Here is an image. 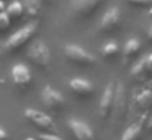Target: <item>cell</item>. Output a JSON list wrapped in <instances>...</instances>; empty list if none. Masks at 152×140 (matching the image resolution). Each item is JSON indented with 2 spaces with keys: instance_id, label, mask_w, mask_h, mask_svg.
<instances>
[{
  "instance_id": "obj_25",
  "label": "cell",
  "mask_w": 152,
  "mask_h": 140,
  "mask_svg": "<svg viewBox=\"0 0 152 140\" xmlns=\"http://www.w3.org/2000/svg\"><path fill=\"white\" fill-rule=\"evenodd\" d=\"M5 10V2L4 0H0V12H4Z\"/></svg>"
},
{
  "instance_id": "obj_24",
  "label": "cell",
  "mask_w": 152,
  "mask_h": 140,
  "mask_svg": "<svg viewBox=\"0 0 152 140\" xmlns=\"http://www.w3.org/2000/svg\"><path fill=\"white\" fill-rule=\"evenodd\" d=\"M147 41L152 42V23H151V26H149V29H147Z\"/></svg>"
},
{
  "instance_id": "obj_15",
  "label": "cell",
  "mask_w": 152,
  "mask_h": 140,
  "mask_svg": "<svg viewBox=\"0 0 152 140\" xmlns=\"http://www.w3.org/2000/svg\"><path fill=\"white\" fill-rule=\"evenodd\" d=\"M5 13L8 15L10 21H20V20H23V16H25L23 3L18 2V0H15V2H12L10 5L5 8Z\"/></svg>"
},
{
  "instance_id": "obj_11",
  "label": "cell",
  "mask_w": 152,
  "mask_h": 140,
  "mask_svg": "<svg viewBox=\"0 0 152 140\" xmlns=\"http://www.w3.org/2000/svg\"><path fill=\"white\" fill-rule=\"evenodd\" d=\"M67 127H69L70 133L74 135L75 140H93V137H95L93 129L82 119L72 117V119H69V122H67Z\"/></svg>"
},
{
  "instance_id": "obj_27",
  "label": "cell",
  "mask_w": 152,
  "mask_h": 140,
  "mask_svg": "<svg viewBox=\"0 0 152 140\" xmlns=\"http://www.w3.org/2000/svg\"><path fill=\"white\" fill-rule=\"evenodd\" d=\"M43 2L46 3V5H53V3H54V0H43Z\"/></svg>"
},
{
  "instance_id": "obj_4",
  "label": "cell",
  "mask_w": 152,
  "mask_h": 140,
  "mask_svg": "<svg viewBox=\"0 0 152 140\" xmlns=\"http://www.w3.org/2000/svg\"><path fill=\"white\" fill-rule=\"evenodd\" d=\"M64 55L69 62H72L77 67H93L96 65V57L93 54H90L87 49H83L82 46L69 42L64 46Z\"/></svg>"
},
{
  "instance_id": "obj_20",
  "label": "cell",
  "mask_w": 152,
  "mask_h": 140,
  "mask_svg": "<svg viewBox=\"0 0 152 140\" xmlns=\"http://www.w3.org/2000/svg\"><path fill=\"white\" fill-rule=\"evenodd\" d=\"M10 25H12V21H10V18H8V15L5 13V10L0 12V31H7V29L10 28Z\"/></svg>"
},
{
  "instance_id": "obj_19",
  "label": "cell",
  "mask_w": 152,
  "mask_h": 140,
  "mask_svg": "<svg viewBox=\"0 0 152 140\" xmlns=\"http://www.w3.org/2000/svg\"><path fill=\"white\" fill-rule=\"evenodd\" d=\"M119 140H141V124H132L123 132Z\"/></svg>"
},
{
  "instance_id": "obj_12",
  "label": "cell",
  "mask_w": 152,
  "mask_h": 140,
  "mask_svg": "<svg viewBox=\"0 0 152 140\" xmlns=\"http://www.w3.org/2000/svg\"><path fill=\"white\" fill-rule=\"evenodd\" d=\"M115 83L116 81H110L106 85L105 91H103L102 98H100V106H98V111H100V116L103 119H108L111 116V109H113V99H115Z\"/></svg>"
},
{
  "instance_id": "obj_3",
  "label": "cell",
  "mask_w": 152,
  "mask_h": 140,
  "mask_svg": "<svg viewBox=\"0 0 152 140\" xmlns=\"http://www.w3.org/2000/svg\"><path fill=\"white\" fill-rule=\"evenodd\" d=\"M10 78L15 90H18L20 93H26V91L33 90L34 86V78H33V73H31V68L26 64H21V62L12 67Z\"/></svg>"
},
{
  "instance_id": "obj_13",
  "label": "cell",
  "mask_w": 152,
  "mask_h": 140,
  "mask_svg": "<svg viewBox=\"0 0 152 140\" xmlns=\"http://www.w3.org/2000/svg\"><path fill=\"white\" fill-rule=\"evenodd\" d=\"M23 8H25V15L28 18L38 20L43 16V12H44V2L43 0H23Z\"/></svg>"
},
{
  "instance_id": "obj_10",
  "label": "cell",
  "mask_w": 152,
  "mask_h": 140,
  "mask_svg": "<svg viewBox=\"0 0 152 140\" xmlns=\"http://www.w3.org/2000/svg\"><path fill=\"white\" fill-rule=\"evenodd\" d=\"M69 90L79 99H92L93 94H95V86H93L92 81L79 77L69 80Z\"/></svg>"
},
{
  "instance_id": "obj_5",
  "label": "cell",
  "mask_w": 152,
  "mask_h": 140,
  "mask_svg": "<svg viewBox=\"0 0 152 140\" xmlns=\"http://www.w3.org/2000/svg\"><path fill=\"white\" fill-rule=\"evenodd\" d=\"M25 119H26L34 129L39 130V132L56 133V124H54L53 117H51L49 114L43 112V111L28 107V109H25Z\"/></svg>"
},
{
  "instance_id": "obj_1",
  "label": "cell",
  "mask_w": 152,
  "mask_h": 140,
  "mask_svg": "<svg viewBox=\"0 0 152 140\" xmlns=\"http://www.w3.org/2000/svg\"><path fill=\"white\" fill-rule=\"evenodd\" d=\"M36 34H38V23L36 21L28 23V25H25L23 28H20L18 31H15L13 34L5 41V44L2 46V51L7 55L17 54V52H20L28 42L34 41Z\"/></svg>"
},
{
  "instance_id": "obj_14",
  "label": "cell",
  "mask_w": 152,
  "mask_h": 140,
  "mask_svg": "<svg viewBox=\"0 0 152 140\" xmlns=\"http://www.w3.org/2000/svg\"><path fill=\"white\" fill-rule=\"evenodd\" d=\"M141 47H142V44H141V41H139V39H136V38L128 39V41H126V44H124V47H123V55H124V62L132 60V59H134L136 55H137L139 52H141Z\"/></svg>"
},
{
  "instance_id": "obj_2",
  "label": "cell",
  "mask_w": 152,
  "mask_h": 140,
  "mask_svg": "<svg viewBox=\"0 0 152 140\" xmlns=\"http://www.w3.org/2000/svg\"><path fill=\"white\" fill-rule=\"evenodd\" d=\"M28 60L38 70H41V72L49 70L51 62H53L49 46L44 41H31L30 47H28Z\"/></svg>"
},
{
  "instance_id": "obj_9",
  "label": "cell",
  "mask_w": 152,
  "mask_h": 140,
  "mask_svg": "<svg viewBox=\"0 0 152 140\" xmlns=\"http://www.w3.org/2000/svg\"><path fill=\"white\" fill-rule=\"evenodd\" d=\"M123 25V18H121V10L118 7H110L105 13H103L102 20H100V31L110 34V33H116L119 31Z\"/></svg>"
},
{
  "instance_id": "obj_23",
  "label": "cell",
  "mask_w": 152,
  "mask_h": 140,
  "mask_svg": "<svg viewBox=\"0 0 152 140\" xmlns=\"http://www.w3.org/2000/svg\"><path fill=\"white\" fill-rule=\"evenodd\" d=\"M8 132L5 129H2V127H0V140H8Z\"/></svg>"
},
{
  "instance_id": "obj_26",
  "label": "cell",
  "mask_w": 152,
  "mask_h": 140,
  "mask_svg": "<svg viewBox=\"0 0 152 140\" xmlns=\"http://www.w3.org/2000/svg\"><path fill=\"white\" fill-rule=\"evenodd\" d=\"M147 129H149V130H152V117L149 119V122H147Z\"/></svg>"
},
{
  "instance_id": "obj_18",
  "label": "cell",
  "mask_w": 152,
  "mask_h": 140,
  "mask_svg": "<svg viewBox=\"0 0 152 140\" xmlns=\"http://www.w3.org/2000/svg\"><path fill=\"white\" fill-rule=\"evenodd\" d=\"M119 51H121V49H119L118 42H116V41H108L102 47V55L106 59V60H113V59L118 57Z\"/></svg>"
},
{
  "instance_id": "obj_7",
  "label": "cell",
  "mask_w": 152,
  "mask_h": 140,
  "mask_svg": "<svg viewBox=\"0 0 152 140\" xmlns=\"http://www.w3.org/2000/svg\"><path fill=\"white\" fill-rule=\"evenodd\" d=\"M105 0H70V12L77 20H88L93 16Z\"/></svg>"
},
{
  "instance_id": "obj_8",
  "label": "cell",
  "mask_w": 152,
  "mask_h": 140,
  "mask_svg": "<svg viewBox=\"0 0 152 140\" xmlns=\"http://www.w3.org/2000/svg\"><path fill=\"white\" fill-rule=\"evenodd\" d=\"M126 112H128V93H126V86L121 81H116L111 116L116 119V122H121L126 117Z\"/></svg>"
},
{
  "instance_id": "obj_17",
  "label": "cell",
  "mask_w": 152,
  "mask_h": 140,
  "mask_svg": "<svg viewBox=\"0 0 152 140\" xmlns=\"http://www.w3.org/2000/svg\"><path fill=\"white\" fill-rule=\"evenodd\" d=\"M131 77L137 81H144L149 77V70H147V64H145V57L142 60H139L137 64L132 67L131 70Z\"/></svg>"
},
{
  "instance_id": "obj_29",
  "label": "cell",
  "mask_w": 152,
  "mask_h": 140,
  "mask_svg": "<svg viewBox=\"0 0 152 140\" xmlns=\"http://www.w3.org/2000/svg\"><path fill=\"white\" fill-rule=\"evenodd\" d=\"M4 2H5V0H4Z\"/></svg>"
},
{
  "instance_id": "obj_22",
  "label": "cell",
  "mask_w": 152,
  "mask_h": 140,
  "mask_svg": "<svg viewBox=\"0 0 152 140\" xmlns=\"http://www.w3.org/2000/svg\"><path fill=\"white\" fill-rule=\"evenodd\" d=\"M132 7H152V0H126Z\"/></svg>"
},
{
  "instance_id": "obj_6",
  "label": "cell",
  "mask_w": 152,
  "mask_h": 140,
  "mask_svg": "<svg viewBox=\"0 0 152 140\" xmlns=\"http://www.w3.org/2000/svg\"><path fill=\"white\" fill-rule=\"evenodd\" d=\"M41 103L44 104L46 109H49L51 112H62L67 106L66 96L61 91H57L53 86H44L41 91Z\"/></svg>"
},
{
  "instance_id": "obj_16",
  "label": "cell",
  "mask_w": 152,
  "mask_h": 140,
  "mask_svg": "<svg viewBox=\"0 0 152 140\" xmlns=\"http://www.w3.org/2000/svg\"><path fill=\"white\" fill-rule=\"evenodd\" d=\"M151 106H152V91L151 90H144L142 93H139L136 96L134 107L137 111H147Z\"/></svg>"
},
{
  "instance_id": "obj_21",
  "label": "cell",
  "mask_w": 152,
  "mask_h": 140,
  "mask_svg": "<svg viewBox=\"0 0 152 140\" xmlns=\"http://www.w3.org/2000/svg\"><path fill=\"white\" fill-rule=\"evenodd\" d=\"M38 140H66V139H62V137H61V135H57V133L41 132L39 135H38Z\"/></svg>"
},
{
  "instance_id": "obj_28",
  "label": "cell",
  "mask_w": 152,
  "mask_h": 140,
  "mask_svg": "<svg viewBox=\"0 0 152 140\" xmlns=\"http://www.w3.org/2000/svg\"><path fill=\"white\" fill-rule=\"evenodd\" d=\"M26 140H38V139H31V137H30V139H26Z\"/></svg>"
}]
</instances>
